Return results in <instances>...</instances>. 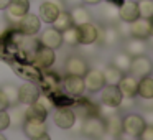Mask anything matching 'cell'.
<instances>
[{"label": "cell", "instance_id": "obj_1", "mask_svg": "<svg viewBox=\"0 0 153 140\" xmlns=\"http://www.w3.org/2000/svg\"><path fill=\"white\" fill-rule=\"evenodd\" d=\"M104 132H105V125H104V119L100 115L87 117L81 122V133L86 135L87 139L99 140Z\"/></svg>", "mask_w": 153, "mask_h": 140}, {"label": "cell", "instance_id": "obj_2", "mask_svg": "<svg viewBox=\"0 0 153 140\" xmlns=\"http://www.w3.org/2000/svg\"><path fill=\"white\" fill-rule=\"evenodd\" d=\"M13 25H15V28H17V31H20L22 35H25V36H35L41 28V20H40L38 15L28 12V13H25L23 17Z\"/></svg>", "mask_w": 153, "mask_h": 140}, {"label": "cell", "instance_id": "obj_3", "mask_svg": "<svg viewBox=\"0 0 153 140\" xmlns=\"http://www.w3.org/2000/svg\"><path fill=\"white\" fill-rule=\"evenodd\" d=\"M152 73H153V61L150 60L146 54H140V56H133L132 58L128 74H132L133 77L140 79V77L150 76Z\"/></svg>", "mask_w": 153, "mask_h": 140}, {"label": "cell", "instance_id": "obj_4", "mask_svg": "<svg viewBox=\"0 0 153 140\" xmlns=\"http://www.w3.org/2000/svg\"><path fill=\"white\" fill-rule=\"evenodd\" d=\"M76 122V114L71 106H58L54 110V124L63 130H71Z\"/></svg>", "mask_w": 153, "mask_h": 140}, {"label": "cell", "instance_id": "obj_5", "mask_svg": "<svg viewBox=\"0 0 153 140\" xmlns=\"http://www.w3.org/2000/svg\"><path fill=\"white\" fill-rule=\"evenodd\" d=\"M145 119L138 114H127L125 117H122V129L123 133L130 137H138L142 133V130L145 129Z\"/></svg>", "mask_w": 153, "mask_h": 140}, {"label": "cell", "instance_id": "obj_6", "mask_svg": "<svg viewBox=\"0 0 153 140\" xmlns=\"http://www.w3.org/2000/svg\"><path fill=\"white\" fill-rule=\"evenodd\" d=\"M28 10H30V0H10V4L5 8L7 20L17 23L25 13H28Z\"/></svg>", "mask_w": 153, "mask_h": 140}, {"label": "cell", "instance_id": "obj_7", "mask_svg": "<svg viewBox=\"0 0 153 140\" xmlns=\"http://www.w3.org/2000/svg\"><path fill=\"white\" fill-rule=\"evenodd\" d=\"M82 79H84V87L89 92H99L105 86L104 74L100 69H87V73L82 76Z\"/></svg>", "mask_w": 153, "mask_h": 140}, {"label": "cell", "instance_id": "obj_8", "mask_svg": "<svg viewBox=\"0 0 153 140\" xmlns=\"http://www.w3.org/2000/svg\"><path fill=\"white\" fill-rule=\"evenodd\" d=\"M63 89L68 96L73 97H79L84 94L86 87H84V79L81 76H73V74H68L63 81Z\"/></svg>", "mask_w": 153, "mask_h": 140}, {"label": "cell", "instance_id": "obj_9", "mask_svg": "<svg viewBox=\"0 0 153 140\" xmlns=\"http://www.w3.org/2000/svg\"><path fill=\"white\" fill-rule=\"evenodd\" d=\"M33 61L40 69H48V68H51L53 63H54V50L40 45V46L35 50Z\"/></svg>", "mask_w": 153, "mask_h": 140}, {"label": "cell", "instance_id": "obj_10", "mask_svg": "<svg viewBox=\"0 0 153 140\" xmlns=\"http://www.w3.org/2000/svg\"><path fill=\"white\" fill-rule=\"evenodd\" d=\"M77 33H79V45H92L99 38V27L92 22L82 23L77 27Z\"/></svg>", "mask_w": 153, "mask_h": 140}, {"label": "cell", "instance_id": "obj_11", "mask_svg": "<svg viewBox=\"0 0 153 140\" xmlns=\"http://www.w3.org/2000/svg\"><path fill=\"white\" fill-rule=\"evenodd\" d=\"M120 101H122V92L117 86L105 84L100 89V104H105V106L110 107H119Z\"/></svg>", "mask_w": 153, "mask_h": 140}, {"label": "cell", "instance_id": "obj_12", "mask_svg": "<svg viewBox=\"0 0 153 140\" xmlns=\"http://www.w3.org/2000/svg\"><path fill=\"white\" fill-rule=\"evenodd\" d=\"M120 40L122 38H120L115 25H107L104 28H99V38H97V41L102 46H117L120 43Z\"/></svg>", "mask_w": 153, "mask_h": 140}, {"label": "cell", "instance_id": "obj_13", "mask_svg": "<svg viewBox=\"0 0 153 140\" xmlns=\"http://www.w3.org/2000/svg\"><path fill=\"white\" fill-rule=\"evenodd\" d=\"M40 89L35 86L33 83H25L18 87V104H23V106H28V104L35 102V101L40 97Z\"/></svg>", "mask_w": 153, "mask_h": 140}, {"label": "cell", "instance_id": "obj_14", "mask_svg": "<svg viewBox=\"0 0 153 140\" xmlns=\"http://www.w3.org/2000/svg\"><path fill=\"white\" fill-rule=\"evenodd\" d=\"M40 43L46 48H51V50H58L63 45V36H61V31H58L54 27L46 28V30L41 33L40 36Z\"/></svg>", "mask_w": 153, "mask_h": 140}, {"label": "cell", "instance_id": "obj_15", "mask_svg": "<svg viewBox=\"0 0 153 140\" xmlns=\"http://www.w3.org/2000/svg\"><path fill=\"white\" fill-rule=\"evenodd\" d=\"M146 50H148V43L146 40H140V38H127L123 40V51L130 56H140V54H145Z\"/></svg>", "mask_w": 153, "mask_h": 140}, {"label": "cell", "instance_id": "obj_16", "mask_svg": "<svg viewBox=\"0 0 153 140\" xmlns=\"http://www.w3.org/2000/svg\"><path fill=\"white\" fill-rule=\"evenodd\" d=\"M117 12H119V18H120V20L127 22V23H130V22L137 20V18L140 17L138 5H137L135 0H125L120 7H117Z\"/></svg>", "mask_w": 153, "mask_h": 140}, {"label": "cell", "instance_id": "obj_17", "mask_svg": "<svg viewBox=\"0 0 153 140\" xmlns=\"http://www.w3.org/2000/svg\"><path fill=\"white\" fill-rule=\"evenodd\" d=\"M22 129H23L25 135L28 137V139H36V137L43 135V133H46L48 127L46 124H45V120H33V119H25L23 125H22Z\"/></svg>", "mask_w": 153, "mask_h": 140}, {"label": "cell", "instance_id": "obj_18", "mask_svg": "<svg viewBox=\"0 0 153 140\" xmlns=\"http://www.w3.org/2000/svg\"><path fill=\"white\" fill-rule=\"evenodd\" d=\"M63 10L61 8V5L54 4V2H50V0H46V2H43V4L40 5V20L45 22V23H53L54 18L58 17V13Z\"/></svg>", "mask_w": 153, "mask_h": 140}, {"label": "cell", "instance_id": "obj_19", "mask_svg": "<svg viewBox=\"0 0 153 140\" xmlns=\"http://www.w3.org/2000/svg\"><path fill=\"white\" fill-rule=\"evenodd\" d=\"M104 125H105V133H109V135H114L119 139L120 133L123 132L122 129V115H120V112L117 110V112L110 114V115L104 117Z\"/></svg>", "mask_w": 153, "mask_h": 140}, {"label": "cell", "instance_id": "obj_20", "mask_svg": "<svg viewBox=\"0 0 153 140\" xmlns=\"http://www.w3.org/2000/svg\"><path fill=\"white\" fill-rule=\"evenodd\" d=\"M87 63L84 61V58L81 56H69L66 60V73L73 74V76H81L82 77L84 74L87 73Z\"/></svg>", "mask_w": 153, "mask_h": 140}, {"label": "cell", "instance_id": "obj_21", "mask_svg": "<svg viewBox=\"0 0 153 140\" xmlns=\"http://www.w3.org/2000/svg\"><path fill=\"white\" fill-rule=\"evenodd\" d=\"M130 36L140 38V40H148V36H150L148 20L138 17L137 20L130 22Z\"/></svg>", "mask_w": 153, "mask_h": 140}, {"label": "cell", "instance_id": "obj_22", "mask_svg": "<svg viewBox=\"0 0 153 140\" xmlns=\"http://www.w3.org/2000/svg\"><path fill=\"white\" fill-rule=\"evenodd\" d=\"M117 87L120 89L122 96L135 97L137 96V89H138V79L133 77L132 74H127V76H122V79L119 81Z\"/></svg>", "mask_w": 153, "mask_h": 140}, {"label": "cell", "instance_id": "obj_23", "mask_svg": "<svg viewBox=\"0 0 153 140\" xmlns=\"http://www.w3.org/2000/svg\"><path fill=\"white\" fill-rule=\"evenodd\" d=\"M48 112L50 110L43 106L41 102L35 101V102L25 106V119H33V120H46Z\"/></svg>", "mask_w": 153, "mask_h": 140}, {"label": "cell", "instance_id": "obj_24", "mask_svg": "<svg viewBox=\"0 0 153 140\" xmlns=\"http://www.w3.org/2000/svg\"><path fill=\"white\" fill-rule=\"evenodd\" d=\"M69 15H71V20H73V25H76V27H79V25H82V23L92 22V17H91L89 10H87L86 7H82V5L73 7L71 12H69Z\"/></svg>", "mask_w": 153, "mask_h": 140}, {"label": "cell", "instance_id": "obj_25", "mask_svg": "<svg viewBox=\"0 0 153 140\" xmlns=\"http://www.w3.org/2000/svg\"><path fill=\"white\" fill-rule=\"evenodd\" d=\"M130 63H132V56L127 54L125 51H119L115 56L112 58V66H115L120 73L127 74L130 69Z\"/></svg>", "mask_w": 153, "mask_h": 140}, {"label": "cell", "instance_id": "obj_26", "mask_svg": "<svg viewBox=\"0 0 153 140\" xmlns=\"http://www.w3.org/2000/svg\"><path fill=\"white\" fill-rule=\"evenodd\" d=\"M137 96H140V97H153V76L152 74L138 79Z\"/></svg>", "mask_w": 153, "mask_h": 140}, {"label": "cell", "instance_id": "obj_27", "mask_svg": "<svg viewBox=\"0 0 153 140\" xmlns=\"http://www.w3.org/2000/svg\"><path fill=\"white\" fill-rule=\"evenodd\" d=\"M53 27L56 28L58 31H64V30H68L69 27H73V20H71V15H69V12H66V10H61L59 13H58V17L54 18V22H53Z\"/></svg>", "mask_w": 153, "mask_h": 140}, {"label": "cell", "instance_id": "obj_28", "mask_svg": "<svg viewBox=\"0 0 153 140\" xmlns=\"http://www.w3.org/2000/svg\"><path fill=\"white\" fill-rule=\"evenodd\" d=\"M102 74H104V81H105V84H110V86H117L119 84V81L122 79V76H123V73H120L119 69H117L115 66H107L105 69L102 71Z\"/></svg>", "mask_w": 153, "mask_h": 140}, {"label": "cell", "instance_id": "obj_29", "mask_svg": "<svg viewBox=\"0 0 153 140\" xmlns=\"http://www.w3.org/2000/svg\"><path fill=\"white\" fill-rule=\"evenodd\" d=\"M61 36H63V43L69 45V46H77L79 45V33H77L76 25H73L68 30L61 31Z\"/></svg>", "mask_w": 153, "mask_h": 140}, {"label": "cell", "instance_id": "obj_30", "mask_svg": "<svg viewBox=\"0 0 153 140\" xmlns=\"http://www.w3.org/2000/svg\"><path fill=\"white\" fill-rule=\"evenodd\" d=\"M0 89H2V92H4L5 97H7L8 107L17 106L18 104V87L17 86H13V84H4Z\"/></svg>", "mask_w": 153, "mask_h": 140}, {"label": "cell", "instance_id": "obj_31", "mask_svg": "<svg viewBox=\"0 0 153 140\" xmlns=\"http://www.w3.org/2000/svg\"><path fill=\"white\" fill-rule=\"evenodd\" d=\"M102 15H104L105 23H109V25H115L117 22L120 20V18H119V12H117V7L114 4L105 5V7L102 8Z\"/></svg>", "mask_w": 153, "mask_h": 140}, {"label": "cell", "instance_id": "obj_32", "mask_svg": "<svg viewBox=\"0 0 153 140\" xmlns=\"http://www.w3.org/2000/svg\"><path fill=\"white\" fill-rule=\"evenodd\" d=\"M10 114V112H8ZM23 122H25V106L22 104V107L18 106H13V112L10 114V125H23Z\"/></svg>", "mask_w": 153, "mask_h": 140}, {"label": "cell", "instance_id": "obj_33", "mask_svg": "<svg viewBox=\"0 0 153 140\" xmlns=\"http://www.w3.org/2000/svg\"><path fill=\"white\" fill-rule=\"evenodd\" d=\"M137 5H138V13L142 18L148 20L150 17H153V0H138Z\"/></svg>", "mask_w": 153, "mask_h": 140}, {"label": "cell", "instance_id": "obj_34", "mask_svg": "<svg viewBox=\"0 0 153 140\" xmlns=\"http://www.w3.org/2000/svg\"><path fill=\"white\" fill-rule=\"evenodd\" d=\"M10 127V114L7 110H0V132Z\"/></svg>", "mask_w": 153, "mask_h": 140}, {"label": "cell", "instance_id": "obj_35", "mask_svg": "<svg viewBox=\"0 0 153 140\" xmlns=\"http://www.w3.org/2000/svg\"><path fill=\"white\" fill-rule=\"evenodd\" d=\"M140 140H153V125H145L142 133L138 135Z\"/></svg>", "mask_w": 153, "mask_h": 140}, {"label": "cell", "instance_id": "obj_36", "mask_svg": "<svg viewBox=\"0 0 153 140\" xmlns=\"http://www.w3.org/2000/svg\"><path fill=\"white\" fill-rule=\"evenodd\" d=\"M138 106L142 107L143 110L153 109V97H140V101H138Z\"/></svg>", "mask_w": 153, "mask_h": 140}, {"label": "cell", "instance_id": "obj_37", "mask_svg": "<svg viewBox=\"0 0 153 140\" xmlns=\"http://www.w3.org/2000/svg\"><path fill=\"white\" fill-rule=\"evenodd\" d=\"M7 109H8V101L5 97V94L2 92V89H0V110H7Z\"/></svg>", "mask_w": 153, "mask_h": 140}, {"label": "cell", "instance_id": "obj_38", "mask_svg": "<svg viewBox=\"0 0 153 140\" xmlns=\"http://www.w3.org/2000/svg\"><path fill=\"white\" fill-rule=\"evenodd\" d=\"M145 124L146 125H153V109H148V110H145Z\"/></svg>", "mask_w": 153, "mask_h": 140}, {"label": "cell", "instance_id": "obj_39", "mask_svg": "<svg viewBox=\"0 0 153 140\" xmlns=\"http://www.w3.org/2000/svg\"><path fill=\"white\" fill-rule=\"evenodd\" d=\"M99 140H117V137L109 135V133H105V132H104V133H102V137H100Z\"/></svg>", "mask_w": 153, "mask_h": 140}, {"label": "cell", "instance_id": "obj_40", "mask_svg": "<svg viewBox=\"0 0 153 140\" xmlns=\"http://www.w3.org/2000/svg\"><path fill=\"white\" fill-rule=\"evenodd\" d=\"M81 2H84V4H87V5H97V4H100L102 0H81Z\"/></svg>", "mask_w": 153, "mask_h": 140}, {"label": "cell", "instance_id": "obj_41", "mask_svg": "<svg viewBox=\"0 0 153 140\" xmlns=\"http://www.w3.org/2000/svg\"><path fill=\"white\" fill-rule=\"evenodd\" d=\"M31 140H51V137L48 135V132H46V133H43V135L36 137V139H31Z\"/></svg>", "mask_w": 153, "mask_h": 140}, {"label": "cell", "instance_id": "obj_42", "mask_svg": "<svg viewBox=\"0 0 153 140\" xmlns=\"http://www.w3.org/2000/svg\"><path fill=\"white\" fill-rule=\"evenodd\" d=\"M8 4H10V0H0V10H5Z\"/></svg>", "mask_w": 153, "mask_h": 140}, {"label": "cell", "instance_id": "obj_43", "mask_svg": "<svg viewBox=\"0 0 153 140\" xmlns=\"http://www.w3.org/2000/svg\"><path fill=\"white\" fill-rule=\"evenodd\" d=\"M148 28H150V36H153V17L148 18Z\"/></svg>", "mask_w": 153, "mask_h": 140}, {"label": "cell", "instance_id": "obj_44", "mask_svg": "<svg viewBox=\"0 0 153 140\" xmlns=\"http://www.w3.org/2000/svg\"><path fill=\"white\" fill-rule=\"evenodd\" d=\"M146 41H150V45L153 46V36H148V40H146Z\"/></svg>", "mask_w": 153, "mask_h": 140}, {"label": "cell", "instance_id": "obj_45", "mask_svg": "<svg viewBox=\"0 0 153 140\" xmlns=\"http://www.w3.org/2000/svg\"><path fill=\"white\" fill-rule=\"evenodd\" d=\"M0 140H7V139H5V135H2V132H0Z\"/></svg>", "mask_w": 153, "mask_h": 140}, {"label": "cell", "instance_id": "obj_46", "mask_svg": "<svg viewBox=\"0 0 153 140\" xmlns=\"http://www.w3.org/2000/svg\"><path fill=\"white\" fill-rule=\"evenodd\" d=\"M119 139H120V137H119ZM120 140H127V139H120Z\"/></svg>", "mask_w": 153, "mask_h": 140}]
</instances>
